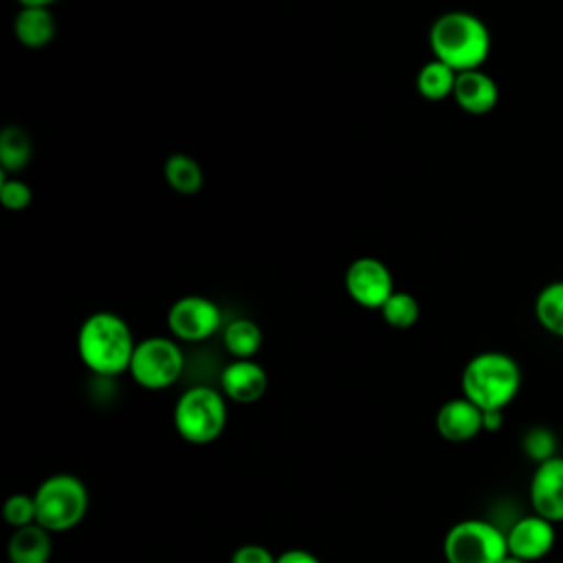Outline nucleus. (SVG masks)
Returning a JSON list of instances; mask_svg holds the SVG:
<instances>
[{
	"mask_svg": "<svg viewBox=\"0 0 563 563\" xmlns=\"http://www.w3.org/2000/svg\"><path fill=\"white\" fill-rule=\"evenodd\" d=\"M556 435L552 433V429L548 427H532L526 431L523 440H521V446H523V453L532 460V462H545L550 457H554V451H556Z\"/></svg>",
	"mask_w": 563,
	"mask_h": 563,
	"instance_id": "23",
	"label": "nucleus"
},
{
	"mask_svg": "<svg viewBox=\"0 0 563 563\" xmlns=\"http://www.w3.org/2000/svg\"><path fill=\"white\" fill-rule=\"evenodd\" d=\"M499 563H528V561H523V559H519V556H515V554L508 552Z\"/></svg>",
	"mask_w": 563,
	"mask_h": 563,
	"instance_id": "30",
	"label": "nucleus"
},
{
	"mask_svg": "<svg viewBox=\"0 0 563 563\" xmlns=\"http://www.w3.org/2000/svg\"><path fill=\"white\" fill-rule=\"evenodd\" d=\"M460 389L482 411L506 409L521 389V367L506 352H479L466 361Z\"/></svg>",
	"mask_w": 563,
	"mask_h": 563,
	"instance_id": "3",
	"label": "nucleus"
},
{
	"mask_svg": "<svg viewBox=\"0 0 563 563\" xmlns=\"http://www.w3.org/2000/svg\"><path fill=\"white\" fill-rule=\"evenodd\" d=\"M136 339L128 321L112 310L90 312L77 330V356L81 365L101 378L128 374Z\"/></svg>",
	"mask_w": 563,
	"mask_h": 563,
	"instance_id": "1",
	"label": "nucleus"
},
{
	"mask_svg": "<svg viewBox=\"0 0 563 563\" xmlns=\"http://www.w3.org/2000/svg\"><path fill=\"white\" fill-rule=\"evenodd\" d=\"M53 556V532L37 521L15 528L7 541L9 563H48Z\"/></svg>",
	"mask_w": 563,
	"mask_h": 563,
	"instance_id": "15",
	"label": "nucleus"
},
{
	"mask_svg": "<svg viewBox=\"0 0 563 563\" xmlns=\"http://www.w3.org/2000/svg\"><path fill=\"white\" fill-rule=\"evenodd\" d=\"M165 323L176 341L200 343L222 328V312L205 295H183L169 306Z\"/></svg>",
	"mask_w": 563,
	"mask_h": 563,
	"instance_id": "8",
	"label": "nucleus"
},
{
	"mask_svg": "<svg viewBox=\"0 0 563 563\" xmlns=\"http://www.w3.org/2000/svg\"><path fill=\"white\" fill-rule=\"evenodd\" d=\"M383 321L394 330H409L420 319V303L418 299L407 290H394L389 299L380 306Z\"/></svg>",
	"mask_w": 563,
	"mask_h": 563,
	"instance_id": "22",
	"label": "nucleus"
},
{
	"mask_svg": "<svg viewBox=\"0 0 563 563\" xmlns=\"http://www.w3.org/2000/svg\"><path fill=\"white\" fill-rule=\"evenodd\" d=\"M530 506L552 523H563V457L539 462L528 486Z\"/></svg>",
	"mask_w": 563,
	"mask_h": 563,
	"instance_id": "10",
	"label": "nucleus"
},
{
	"mask_svg": "<svg viewBox=\"0 0 563 563\" xmlns=\"http://www.w3.org/2000/svg\"><path fill=\"white\" fill-rule=\"evenodd\" d=\"M457 70H453L449 64L440 59H429L420 66L416 75V90L427 101H442L453 95Z\"/></svg>",
	"mask_w": 563,
	"mask_h": 563,
	"instance_id": "19",
	"label": "nucleus"
},
{
	"mask_svg": "<svg viewBox=\"0 0 563 563\" xmlns=\"http://www.w3.org/2000/svg\"><path fill=\"white\" fill-rule=\"evenodd\" d=\"M534 317L539 325L563 339V279L545 284L534 299Z\"/></svg>",
	"mask_w": 563,
	"mask_h": 563,
	"instance_id": "21",
	"label": "nucleus"
},
{
	"mask_svg": "<svg viewBox=\"0 0 563 563\" xmlns=\"http://www.w3.org/2000/svg\"><path fill=\"white\" fill-rule=\"evenodd\" d=\"M2 519L15 530L35 523V499L26 493H13L2 504Z\"/></svg>",
	"mask_w": 563,
	"mask_h": 563,
	"instance_id": "24",
	"label": "nucleus"
},
{
	"mask_svg": "<svg viewBox=\"0 0 563 563\" xmlns=\"http://www.w3.org/2000/svg\"><path fill=\"white\" fill-rule=\"evenodd\" d=\"M33 499L35 521L53 534L77 528L86 519L90 506L86 484L73 473L48 475L37 484Z\"/></svg>",
	"mask_w": 563,
	"mask_h": 563,
	"instance_id": "5",
	"label": "nucleus"
},
{
	"mask_svg": "<svg viewBox=\"0 0 563 563\" xmlns=\"http://www.w3.org/2000/svg\"><path fill=\"white\" fill-rule=\"evenodd\" d=\"M55 33L57 22L51 7H20L13 18V35L26 48H44Z\"/></svg>",
	"mask_w": 563,
	"mask_h": 563,
	"instance_id": "16",
	"label": "nucleus"
},
{
	"mask_svg": "<svg viewBox=\"0 0 563 563\" xmlns=\"http://www.w3.org/2000/svg\"><path fill=\"white\" fill-rule=\"evenodd\" d=\"M163 176H165V183L169 185V189L180 196L198 194L205 183L200 163L185 152H174L165 158Z\"/></svg>",
	"mask_w": 563,
	"mask_h": 563,
	"instance_id": "17",
	"label": "nucleus"
},
{
	"mask_svg": "<svg viewBox=\"0 0 563 563\" xmlns=\"http://www.w3.org/2000/svg\"><path fill=\"white\" fill-rule=\"evenodd\" d=\"M343 288L356 306L367 310H380L396 290L389 266L374 255H361L347 264L343 273Z\"/></svg>",
	"mask_w": 563,
	"mask_h": 563,
	"instance_id": "9",
	"label": "nucleus"
},
{
	"mask_svg": "<svg viewBox=\"0 0 563 563\" xmlns=\"http://www.w3.org/2000/svg\"><path fill=\"white\" fill-rule=\"evenodd\" d=\"M277 554L260 543H244L235 548L229 556V563H275Z\"/></svg>",
	"mask_w": 563,
	"mask_h": 563,
	"instance_id": "26",
	"label": "nucleus"
},
{
	"mask_svg": "<svg viewBox=\"0 0 563 563\" xmlns=\"http://www.w3.org/2000/svg\"><path fill=\"white\" fill-rule=\"evenodd\" d=\"M0 202L9 211H24L33 202V191L18 176L2 174V180H0Z\"/></svg>",
	"mask_w": 563,
	"mask_h": 563,
	"instance_id": "25",
	"label": "nucleus"
},
{
	"mask_svg": "<svg viewBox=\"0 0 563 563\" xmlns=\"http://www.w3.org/2000/svg\"><path fill=\"white\" fill-rule=\"evenodd\" d=\"M268 389V374L264 365L253 358H233L220 374V391L229 402L253 405L264 398Z\"/></svg>",
	"mask_w": 563,
	"mask_h": 563,
	"instance_id": "12",
	"label": "nucleus"
},
{
	"mask_svg": "<svg viewBox=\"0 0 563 563\" xmlns=\"http://www.w3.org/2000/svg\"><path fill=\"white\" fill-rule=\"evenodd\" d=\"M554 541H556L554 523L537 512L517 519L506 532L508 552L528 563L543 559L554 548Z\"/></svg>",
	"mask_w": 563,
	"mask_h": 563,
	"instance_id": "11",
	"label": "nucleus"
},
{
	"mask_svg": "<svg viewBox=\"0 0 563 563\" xmlns=\"http://www.w3.org/2000/svg\"><path fill=\"white\" fill-rule=\"evenodd\" d=\"M227 402V396L209 385H194L185 389L176 398L172 411L176 433L194 446L216 442L229 422Z\"/></svg>",
	"mask_w": 563,
	"mask_h": 563,
	"instance_id": "4",
	"label": "nucleus"
},
{
	"mask_svg": "<svg viewBox=\"0 0 563 563\" xmlns=\"http://www.w3.org/2000/svg\"><path fill=\"white\" fill-rule=\"evenodd\" d=\"M484 411L466 396L451 398L435 411V431L442 440L462 444L484 431Z\"/></svg>",
	"mask_w": 563,
	"mask_h": 563,
	"instance_id": "13",
	"label": "nucleus"
},
{
	"mask_svg": "<svg viewBox=\"0 0 563 563\" xmlns=\"http://www.w3.org/2000/svg\"><path fill=\"white\" fill-rule=\"evenodd\" d=\"M451 97L455 99L460 110H464L466 114L479 117V114H488L497 106L499 88L488 73L473 68V70L457 73Z\"/></svg>",
	"mask_w": 563,
	"mask_h": 563,
	"instance_id": "14",
	"label": "nucleus"
},
{
	"mask_svg": "<svg viewBox=\"0 0 563 563\" xmlns=\"http://www.w3.org/2000/svg\"><path fill=\"white\" fill-rule=\"evenodd\" d=\"M429 48L453 70L479 68L490 53V33L482 18L468 11L440 13L429 29Z\"/></svg>",
	"mask_w": 563,
	"mask_h": 563,
	"instance_id": "2",
	"label": "nucleus"
},
{
	"mask_svg": "<svg viewBox=\"0 0 563 563\" xmlns=\"http://www.w3.org/2000/svg\"><path fill=\"white\" fill-rule=\"evenodd\" d=\"M482 422H484V431H488V433L499 431L501 424H504V409H488V411H484Z\"/></svg>",
	"mask_w": 563,
	"mask_h": 563,
	"instance_id": "28",
	"label": "nucleus"
},
{
	"mask_svg": "<svg viewBox=\"0 0 563 563\" xmlns=\"http://www.w3.org/2000/svg\"><path fill=\"white\" fill-rule=\"evenodd\" d=\"M446 563H499L508 554L506 532L484 519L453 523L442 541Z\"/></svg>",
	"mask_w": 563,
	"mask_h": 563,
	"instance_id": "7",
	"label": "nucleus"
},
{
	"mask_svg": "<svg viewBox=\"0 0 563 563\" xmlns=\"http://www.w3.org/2000/svg\"><path fill=\"white\" fill-rule=\"evenodd\" d=\"M185 369V354L174 336H145L136 341L128 374L130 378L147 389L163 391L172 387Z\"/></svg>",
	"mask_w": 563,
	"mask_h": 563,
	"instance_id": "6",
	"label": "nucleus"
},
{
	"mask_svg": "<svg viewBox=\"0 0 563 563\" xmlns=\"http://www.w3.org/2000/svg\"><path fill=\"white\" fill-rule=\"evenodd\" d=\"M33 154L29 134L20 125H4L0 132V167L2 174L22 172Z\"/></svg>",
	"mask_w": 563,
	"mask_h": 563,
	"instance_id": "20",
	"label": "nucleus"
},
{
	"mask_svg": "<svg viewBox=\"0 0 563 563\" xmlns=\"http://www.w3.org/2000/svg\"><path fill=\"white\" fill-rule=\"evenodd\" d=\"M262 328L253 319L238 317L222 325V345L233 358H255V354L262 350Z\"/></svg>",
	"mask_w": 563,
	"mask_h": 563,
	"instance_id": "18",
	"label": "nucleus"
},
{
	"mask_svg": "<svg viewBox=\"0 0 563 563\" xmlns=\"http://www.w3.org/2000/svg\"><path fill=\"white\" fill-rule=\"evenodd\" d=\"M275 563H321V559L317 554H312L310 550L290 548V550H284L282 554H277Z\"/></svg>",
	"mask_w": 563,
	"mask_h": 563,
	"instance_id": "27",
	"label": "nucleus"
},
{
	"mask_svg": "<svg viewBox=\"0 0 563 563\" xmlns=\"http://www.w3.org/2000/svg\"><path fill=\"white\" fill-rule=\"evenodd\" d=\"M20 7H53L59 0H15Z\"/></svg>",
	"mask_w": 563,
	"mask_h": 563,
	"instance_id": "29",
	"label": "nucleus"
}]
</instances>
